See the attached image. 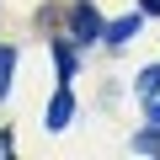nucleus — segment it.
Here are the masks:
<instances>
[{
	"instance_id": "obj_1",
	"label": "nucleus",
	"mask_w": 160,
	"mask_h": 160,
	"mask_svg": "<svg viewBox=\"0 0 160 160\" xmlns=\"http://www.w3.org/2000/svg\"><path fill=\"white\" fill-rule=\"evenodd\" d=\"M69 32H75L80 43H91V38H102V11L91 6V0H80V6L69 11Z\"/></svg>"
},
{
	"instance_id": "obj_4",
	"label": "nucleus",
	"mask_w": 160,
	"mask_h": 160,
	"mask_svg": "<svg viewBox=\"0 0 160 160\" xmlns=\"http://www.w3.org/2000/svg\"><path fill=\"white\" fill-rule=\"evenodd\" d=\"M75 69H80V59H75V48H69V43H59V75L69 80Z\"/></svg>"
},
{
	"instance_id": "obj_6",
	"label": "nucleus",
	"mask_w": 160,
	"mask_h": 160,
	"mask_svg": "<svg viewBox=\"0 0 160 160\" xmlns=\"http://www.w3.org/2000/svg\"><path fill=\"white\" fill-rule=\"evenodd\" d=\"M139 149H144V155H160V128H144V133H139Z\"/></svg>"
},
{
	"instance_id": "obj_9",
	"label": "nucleus",
	"mask_w": 160,
	"mask_h": 160,
	"mask_svg": "<svg viewBox=\"0 0 160 160\" xmlns=\"http://www.w3.org/2000/svg\"><path fill=\"white\" fill-rule=\"evenodd\" d=\"M149 118H155V123H160V102H155V107H149Z\"/></svg>"
},
{
	"instance_id": "obj_5",
	"label": "nucleus",
	"mask_w": 160,
	"mask_h": 160,
	"mask_svg": "<svg viewBox=\"0 0 160 160\" xmlns=\"http://www.w3.org/2000/svg\"><path fill=\"white\" fill-rule=\"evenodd\" d=\"M11 64H16V53L0 48V96H6V86H11Z\"/></svg>"
},
{
	"instance_id": "obj_8",
	"label": "nucleus",
	"mask_w": 160,
	"mask_h": 160,
	"mask_svg": "<svg viewBox=\"0 0 160 160\" xmlns=\"http://www.w3.org/2000/svg\"><path fill=\"white\" fill-rule=\"evenodd\" d=\"M139 11H155V16H160V0H139Z\"/></svg>"
},
{
	"instance_id": "obj_2",
	"label": "nucleus",
	"mask_w": 160,
	"mask_h": 160,
	"mask_svg": "<svg viewBox=\"0 0 160 160\" xmlns=\"http://www.w3.org/2000/svg\"><path fill=\"white\" fill-rule=\"evenodd\" d=\"M69 112H75V102H69V91H59V96H53V102H48V128H53V133H59V128H64V123H69Z\"/></svg>"
},
{
	"instance_id": "obj_7",
	"label": "nucleus",
	"mask_w": 160,
	"mask_h": 160,
	"mask_svg": "<svg viewBox=\"0 0 160 160\" xmlns=\"http://www.w3.org/2000/svg\"><path fill=\"white\" fill-rule=\"evenodd\" d=\"M139 91H144V96L160 91V69H144V75H139Z\"/></svg>"
},
{
	"instance_id": "obj_3",
	"label": "nucleus",
	"mask_w": 160,
	"mask_h": 160,
	"mask_svg": "<svg viewBox=\"0 0 160 160\" xmlns=\"http://www.w3.org/2000/svg\"><path fill=\"white\" fill-rule=\"evenodd\" d=\"M133 32H139V16H123V22H112V27H107V43H112V48H123Z\"/></svg>"
}]
</instances>
